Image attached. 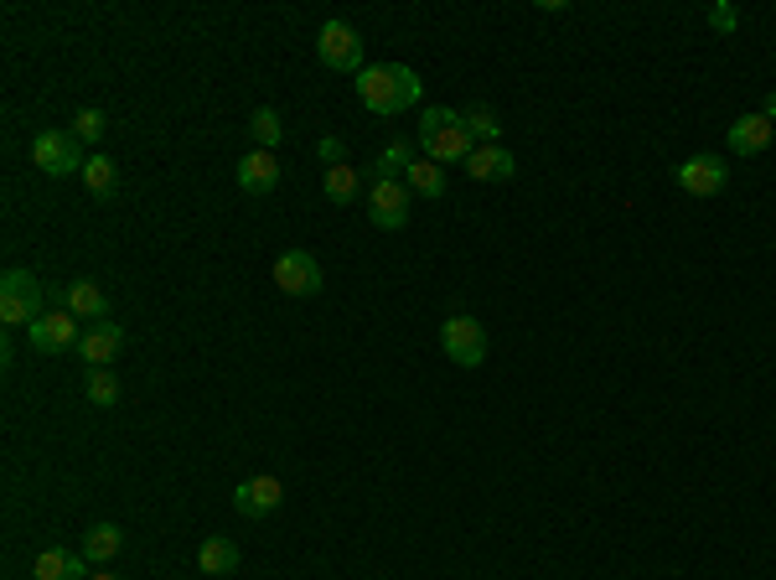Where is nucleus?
Wrapping results in <instances>:
<instances>
[{
	"label": "nucleus",
	"instance_id": "nucleus-1",
	"mask_svg": "<svg viewBox=\"0 0 776 580\" xmlns=\"http://www.w3.org/2000/svg\"><path fill=\"white\" fill-rule=\"evenodd\" d=\"M419 94H425V83H419L415 68H404V62H373V68H362L358 73V99L362 109H373V115H404V109H415Z\"/></svg>",
	"mask_w": 776,
	"mask_h": 580
},
{
	"label": "nucleus",
	"instance_id": "nucleus-2",
	"mask_svg": "<svg viewBox=\"0 0 776 580\" xmlns=\"http://www.w3.org/2000/svg\"><path fill=\"white\" fill-rule=\"evenodd\" d=\"M419 145H425V156L445 166V161H466L477 151V135L466 130L456 109H425V120H419Z\"/></svg>",
	"mask_w": 776,
	"mask_h": 580
},
{
	"label": "nucleus",
	"instance_id": "nucleus-3",
	"mask_svg": "<svg viewBox=\"0 0 776 580\" xmlns=\"http://www.w3.org/2000/svg\"><path fill=\"white\" fill-rule=\"evenodd\" d=\"M41 311V281L32 270H5L0 275V321L5 327H32Z\"/></svg>",
	"mask_w": 776,
	"mask_h": 580
},
{
	"label": "nucleus",
	"instance_id": "nucleus-4",
	"mask_svg": "<svg viewBox=\"0 0 776 580\" xmlns=\"http://www.w3.org/2000/svg\"><path fill=\"white\" fill-rule=\"evenodd\" d=\"M32 161H37L47 177H73V171L88 166L83 161V141L73 130H41L37 141H32Z\"/></svg>",
	"mask_w": 776,
	"mask_h": 580
},
{
	"label": "nucleus",
	"instance_id": "nucleus-5",
	"mask_svg": "<svg viewBox=\"0 0 776 580\" xmlns=\"http://www.w3.org/2000/svg\"><path fill=\"white\" fill-rule=\"evenodd\" d=\"M440 347H445V358L461 363V368H481V363H487V327H481L477 317H445Z\"/></svg>",
	"mask_w": 776,
	"mask_h": 580
},
{
	"label": "nucleus",
	"instance_id": "nucleus-6",
	"mask_svg": "<svg viewBox=\"0 0 776 580\" xmlns=\"http://www.w3.org/2000/svg\"><path fill=\"white\" fill-rule=\"evenodd\" d=\"M317 52H321V62L337 68V73H362V37L347 21H321Z\"/></svg>",
	"mask_w": 776,
	"mask_h": 580
},
{
	"label": "nucleus",
	"instance_id": "nucleus-7",
	"mask_svg": "<svg viewBox=\"0 0 776 580\" xmlns=\"http://www.w3.org/2000/svg\"><path fill=\"white\" fill-rule=\"evenodd\" d=\"M275 285L285 296H321V264L306 255V249H285L275 260Z\"/></svg>",
	"mask_w": 776,
	"mask_h": 580
},
{
	"label": "nucleus",
	"instance_id": "nucleus-8",
	"mask_svg": "<svg viewBox=\"0 0 776 580\" xmlns=\"http://www.w3.org/2000/svg\"><path fill=\"white\" fill-rule=\"evenodd\" d=\"M79 342H83V332L73 311H47V317L32 321V347L37 353H73Z\"/></svg>",
	"mask_w": 776,
	"mask_h": 580
},
{
	"label": "nucleus",
	"instance_id": "nucleus-9",
	"mask_svg": "<svg viewBox=\"0 0 776 580\" xmlns=\"http://www.w3.org/2000/svg\"><path fill=\"white\" fill-rule=\"evenodd\" d=\"M368 218L379 228H404L409 223V187L404 181H373L368 187Z\"/></svg>",
	"mask_w": 776,
	"mask_h": 580
},
{
	"label": "nucleus",
	"instance_id": "nucleus-10",
	"mask_svg": "<svg viewBox=\"0 0 776 580\" xmlns=\"http://www.w3.org/2000/svg\"><path fill=\"white\" fill-rule=\"evenodd\" d=\"M725 177H730L725 156H689L678 166V187L694 192V198H715L719 187H725Z\"/></svg>",
	"mask_w": 776,
	"mask_h": 580
},
{
	"label": "nucleus",
	"instance_id": "nucleus-11",
	"mask_svg": "<svg viewBox=\"0 0 776 580\" xmlns=\"http://www.w3.org/2000/svg\"><path fill=\"white\" fill-rule=\"evenodd\" d=\"M120 347H124L120 321H94V327L83 332V342H79V358L88 363V368H109V363L120 358Z\"/></svg>",
	"mask_w": 776,
	"mask_h": 580
},
{
	"label": "nucleus",
	"instance_id": "nucleus-12",
	"mask_svg": "<svg viewBox=\"0 0 776 580\" xmlns=\"http://www.w3.org/2000/svg\"><path fill=\"white\" fill-rule=\"evenodd\" d=\"M279 498H285L279 477H249V482H239V493H234V508H239L243 519H270V513L279 508Z\"/></svg>",
	"mask_w": 776,
	"mask_h": 580
},
{
	"label": "nucleus",
	"instance_id": "nucleus-13",
	"mask_svg": "<svg viewBox=\"0 0 776 580\" xmlns=\"http://www.w3.org/2000/svg\"><path fill=\"white\" fill-rule=\"evenodd\" d=\"M88 555L83 549H41L32 560V580H88Z\"/></svg>",
	"mask_w": 776,
	"mask_h": 580
},
{
	"label": "nucleus",
	"instance_id": "nucleus-14",
	"mask_svg": "<svg viewBox=\"0 0 776 580\" xmlns=\"http://www.w3.org/2000/svg\"><path fill=\"white\" fill-rule=\"evenodd\" d=\"M279 181V161L275 151H249V156L239 161V187L249 192V198H264L270 187Z\"/></svg>",
	"mask_w": 776,
	"mask_h": 580
},
{
	"label": "nucleus",
	"instance_id": "nucleus-15",
	"mask_svg": "<svg viewBox=\"0 0 776 580\" xmlns=\"http://www.w3.org/2000/svg\"><path fill=\"white\" fill-rule=\"evenodd\" d=\"M772 135H776V125L766 115H745V120L730 125V151L736 156H761L772 145Z\"/></svg>",
	"mask_w": 776,
	"mask_h": 580
},
{
	"label": "nucleus",
	"instance_id": "nucleus-16",
	"mask_svg": "<svg viewBox=\"0 0 776 580\" xmlns=\"http://www.w3.org/2000/svg\"><path fill=\"white\" fill-rule=\"evenodd\" d=\"M466 171L477 181H513L517 161H513V151H502V145H477V151L466 156Z\"/></svg>",
	"mask_w": 776,
	"mask_h": 580
},
{
	"label": "nucleus",
	"instance_id": "nucleus-17",
	"mask_svg": "<svg viewBox=\"0 0 776 580\" xmlns=\"http://www.w3.org/2000/svg\"><path fill=\"white\" fill-rule=\"evenodd\" d=\"M198 570L202 576H234V570H239V544L234 540H202Z\"/></svg>",
	"mask_w": 776,
	"mask_h": 580
},
{
	"label": "nucleus",
	"instance_id": "nucleus-18",
	"mask_svg": "<svg viewBox=\"0 0 776 580\" xmlns=\"http://www.w3.org/2000/svg\"><path fill=\"white\" fill-rule=\"evenodd\" d=\"M62 311H73V317H94L104 321V291L94 281H73L62 291Z\"/></svg>",
	"mask_w": 776,
	"mask_h": 580
},
{
	"label": "nucleus",
	"instance_id": "nucleus-19",
	"mask_svg": "<svg viewBox=\"0 0 776 580\" xmlns=\"http://www.w3.org/2000/svg\"><path fill=\"white\" fill-rule=\"evenodd\" d=\"M404 187L409 192H419V198H430V202H440L445 198V171H440L430 156H419L415 166H409V177H404Z\"/></svg>",
	"mask_w": 776,
	"mask_h": 580
},
{
	"label": "nucleus",
	"instance_id": "nucleus-20",
	"mask_svg": "<svg viewBox=\"0 0 776 580\" xmlns=\"http://www.w3.org/2000/svg\"><path fill=\"white\" fill-rule=\"evenodd\" d=\"M321 192L337 202V208H347V202L362 198V177L353 171V166H326V177H321Z\"/></svg>",
	"mask_w": 776,
	"mask_h": 580
},
{
	"label": "nucleus",
	"instance_id": "nucleus-21",
	"mask_svg": "<svg viewBox=\"0 0 776 580\" xmlns=\"http://www.w3.org/2000/svg\"><path fill=\"white\" fill-rule=\"evenodd\" d=\"M409 166H415V151H409L404 141H394L379 161H373V166H368V177L373 181H398V177H409Z\"/></svg>",
	"mask_w": 776,
	"mask_h": 580
},
{
	"label": "nucleus",
	"instance_id": "nucleus-22",
	"mask_svg": "<svg viewBox=\"0 0 776 580\" xmlns=\"http://www.w3.org/2000/svg\"><path fill=\"white\" fill-rule=\"evenodd\" d=\"M120 549H124V534L115 523H94V529L83 534V555H88V560H115Z\"/></svg>",
	"mask_w": 776,
	"mask_h": 580
},
{
	"label": "nucleus",
	"instance_id": "nucleus-23",
	"mask_svg": "<svg viewBox=\"0 0 776 580\" xmlns=\"http://www.w3.org/2000/svg\"><path fill=\"white\" fill-rule=\"evenodd\" d=\"M83 181H88V192H94V198H115V192H120V171H115V161L109 156H88Z\"/></svg>",
	"mask_w": 776,
	"mask_h": 580
},
{
	"label": "nucleus",
	"instance_id": "nucleus-24",
	"mask_svg": "<svg viewBox=\"0 0 776 580\" xmlns=\"http://www.w3.org/2000/svg\"><path fill=\"white\" fill-rule=\"evenodd\" d=\"M249 130H254L259 151H275L279 135H285V125H279V109H254V115H249Z\"/></svg>",
	"mask_w": 776,
	"mask_h": 580
},
{
	"label": "nucleus",
	"instance_id": "nucleus-25",
	"mask_svg": "<svg viewBox=\"0 0 776 580\" xmlns=\"http://www.w3.org/2000/svg\"><path fill=\"white\" fill-rule=\"evenodd\" d=\"M461 120H466V130H471V135H481V141H487V145H498V135H502V120H498V115H492V109H487V104H477V109H466Z\"/></svg>",
	"mask_w": 776,
	"mask_h": 580
},
{
	"label": "nucleus",
	"instance_id": "nucleus-26",
	"mask_svg": "<svg viewBox=\"0 0 776 580\" xmlns=\"http://www.w3.org/2000/svg\"><path fill=\"white\" fill-rule=\"evenodd\" d=\"M88 400L99 404V410H109V404L120 400V379H115L109 368H94V374H88Z\"/></svg>",
	"mask_w": 776,
	"mask_h": 580
},
{
	"label": "nucleus",
	"instance_id": "nucleus-27",
	"mask_svg": "<svg viewBox=\"0 0 776 580\" xmlns=\"http://www.w3.org/2000/svg\"><path fill=\"white\" fill-rule=\"evenodd\" d=\"M104 130H109V120H104V109H79V120H73V135L79 141H104Z\"/></svg>",
	"mask_w": 776,
	"mask_h": 580
},
{
	"label": "nucleus",
	"instance_id": "nucleus-28",
	"mask_svg": "<svg viewBox=\"0 0 776 580\" xmlns=\"http://www.w3.org/2000/svg\"><path fill=\"white\" fill-rule=\"evenodd\" d=\"M317 156L326 161V166H347V145L337 141V135H321V145H317Z\"/></svg>",
	"mask_w": 776,
	"mask_h": 580
},
{
	"label": "nucleus",
	"instance_id": "nucleus-29",
	"mask_svg": "<svg viewBox=\"0 0 776 580\" xmlns=\"http://www.w3.org/2000/svg\"><path fill=\"white\" fill-rule=\"evenodd\" d=\"M709 26H715V32H736L740 11H736V5H709Z\"/></svg>",
	"mask_w": 776,
	"mask_h": 580
},
{
	"label": "nucleus",
	"instance_id": "nucleus-30",
	"mask_svg": "<svg viewBox=\"0 0 776 580\" xmlns=\"http://www.w3.org/2000/svg\"><path fill=\"white\" fill-rule=\"evenodd\" d=\"M761 115H766V120L776 125V94H766V109H761Z\"/></svg>",
	"mask_w": 776,
	"mask_h": 580
},
{
	"label": "nucleus",
	"instance_id": "nucleus-31",
	"mask_svg": "<svg viewBox=\"0 0 776 580\" xmlns=\"http://www.w3.org/2000/svg\"><path fill=\"white\" fill-rule=\"evenodd\" d=\"M88 580H120V576H115V570H104V576H88Z\"/></svg>",
	"mask_w": 776,
	"mask_h": 580
}]
</instances>
